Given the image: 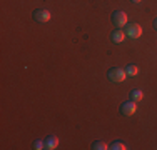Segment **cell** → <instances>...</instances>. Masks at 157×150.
<instances>
[{"label":"cell","mask_w":157,"mask_h":150,"mask_svg":"<svg viewBox=\"0 0 157 150\" xmlns=\"http://www.w3.org/2000/svg\"><path fill=\"white\" fill-rule=\"evenodd\" d=\"M107 77H109V80H110V82H114V84H121V82H124V80H125L127 73H125V70L114 67V69H110V70H109Z\"/></svg>","instance_id":"1"},{"label":"cell","mask_w":157,"mask_h":150,"mask_svg":"<svg viewBox=\"0 0 157 150\" xmlns=\"http://www.w3.org/2000/svg\"><path fill=\"white\" fill-rule=\"evenodd\" d=\"M124 32H125L127 37H130V39H140V37H142V27L139 24H136V22L127 24Z\"/></svg>","instance_id":"2"},{"label":"cell","mask_w":157,"mask_h":150,"mask_svg":"<svg viewBox=\"0 0 157 150\" xmlns=\"http://www.w3.org/2000/svg\"><path fill=\"white\" fill-rule=\"evenodd\" d=\"M136 112H137V102H134V100H127L121 105V114L125 115V117H130Z\"/></svg>","instance_id":"3"},{"label":"cell","mask_w":157,"mask_h":150,"mask_svg":"<svg viewBox=\"0 0 157 150\" xmlns=\"http://www.w3.org/2000/svg\"><path fill=\"white\" fill-rule=\"evenodd\" d=\"M112 22H114L115 27H125L127 25V13L122 10H115L112 13Z\"/></svg>","instance_id":"4"},{"label":"cell","mask_w":157,"mask_h":150,"mask_svg":"<svg viewBox=\"0 0 157 150\" xmlns=\"http://www.w3.org/2000/svg\"><path fill=\"white\" fill-rule=\"evenodd\" d=\"M50 18H52V13L45 9H39V10L33 12V20L39 22V24H47Z\"/></svg>","instance_id":"5"},{"label":"cell","mask_w":157,"mask_h":150,"mask_svg":"<svg viewBox=\"0 0 157 150\" xmlns=\"http://www.w3.org/2000/svg\"><path fill=\"white\" fill-rule=\"evenodd\" d=\"M125 32H124V30H114V32H112V35H110V39H112V42H114V43H122V42H124V40H125Z\"/></svg>","instance_id":"6"},{"label":"cell","mask_w":157,"mask_h":150,"mask_svg":"<svg viewBox=\"0 0 157 150\" xmlns=\"http://www.w3.org/2000/svg\"><path fill=\"white\" fill-rule=\"evenodd\" d=\"M59 147V138L55 137V135H48L45 138V148L47 150H54Z\"/></svg>","instance_id":"7"},{"label":"cell","mask_w":157,"mask_h":150,"mask_svg":"<svg viewBox=\"0 0 157 150\" xmlns=\"http://www.w3.org/2000/svg\"><path fill=\"white\" fill-rule=\"evenodd\" d=\"M142 99H144V92H142V90L136 88V90L130 92V100H134V102H140Z\"/></svg>","instance_id":"8"},{"label":"cell","mask_w":157,"mask_h":150,"mask_svg":"<svg viewBox=\"0 0 157 150\" xmlns=\"http://www.w3.org/2000/svg\"><path fill=\"white\" fill-rule=\"evenodd\" d=\"M125 73L130 75V77H136V75L139 73V67H137V65H132V63H130V65L125 67Z\"/></svg>","instance_id":"9"},{"label":"cell","mask_w":157,"mask_h":150,"mask_svg":"<svg viewBox=\"0 0 157 150\" xmlns=\"http://www.w3.org/2000/svg\"><path fill=\"white\" fill-rule=\"evenodd\" d=\"M92 148H94V150H107V148H109V145H107L105 142H102V140H97V142L92 144Z\"/></svg>","instance_id":"10"},{"label":"cell","mask_w":157,"mask_h":150,"mask_svg":"<svg viewBox=\"0 0 157 150\" xmlns=\"http://www.w3.org/2000/svg\"><path fill=\"white\" fill-rule=\"evenodd\" d=\"M109 148H112V150H125L127 147H125L124 142H117V140H115V142H112V145Z\"/></svg>","instance_id":"11"},{"label":"cell","mask_w":157,"mask_h":150,"mask_svg":"<svg viewBox=\"0 0 157 150\" xmlns=\"http://www.w3.org/2000/svg\"><path fill=\"white\" fill-rule=\"evenodd\" d=\"M33 148H35V150L45 148V140H35V142H33Z\"/></svg>","instance_id":"12"},{"label":"cell","mask_w":157,"mask_h":150,"mask_svg":"<svg viewBox=\"0 0 157 150\" xmlns=\"http://www.w3.org/2000/svg\"><path fill=\"white\" fill-rule=\"evenodd\" d=\"M154 27L157 28V18H155V22H154Z\"/></svg>","instance_id":"13"},{"label":"cell","mask_w":157,"mask_h":150,"mask_svg":"<svg viewBox=\"0 0 157 150\" xmlns=\"http://www.w3.org/2000/svg\"><path fill=\"white\" fill-rule=\"evenodd\" d=\"M132 2H136V3H139V2H142V0H132Z\"/></svg>","instance_id":"14"}]
</instances>
